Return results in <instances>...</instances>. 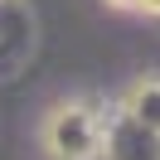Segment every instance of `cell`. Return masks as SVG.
Instances as JSON below:
<instances>
[{
  "mask_svg": "<svg viewBox=\"0 0 160 160\" xmlns=\"http://www.w3.org/2000/svg\"><path fill=\"white\" fill-rule=\"evenodd\" d=\"M141 10H146V15H160V0H141Z\"/></svg>",
  "mask_w": 160,
  "mask_h": 160,
  "instance_id": "2",
  "label": "cell"
},
{
  "mask_svg": "<svg viewBox=\"0 0 160 160\" xmlns=\"http://www.w3.org/2000/svg\"><path fill=\"white\" fill-rule=\"evenodd\" d=\"M107 5H117V10H141V0H107Z\"/></svg>",
  "mask_w": 160,
  "mask_h": 160,
  "instance_id": "1",
  "label": "cell"
}]
</instances>
